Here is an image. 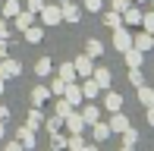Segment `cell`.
Masks as SVG:
<instances>
[{"mask_svg": "<svg viewBox=\"0 0 154 151\" xmlns=\"http://www.w3.org/2000/svg\"><path fill=\"white\" fill-rule=\"evenodd\" d=\"M41 22H44V25H60L63 22L60 3H44V6H41Z\"/></svg>", "mask_w": 154, "mask_h": 151, "instance_id": "1", "label": "cell"}, {"mask_svg": "<svg viewBox=\"0 0 154 151\" xmlns=\"http://www.w3.org/2000/svg\"><path fill=\"white\" fill-rule=\"evenodd\" d=\"M113 47H116L120 54H126V51L132 47V35L126 32V25H120V29H113Z\"/></svg>", "mask_w": 154, "mask_h": 151, "instance_id": "2", "label": "cell"}, {"mask_svg": "<svg viewBox=\"0 0 154 151\" xmlns=\"http://www.w3.org/2000/svg\"><path fill=\"white\" fill-rule=\"evenodd\" d=\"M72 66H75V72H79V79H85V76H91V72H94V66H91V57H88V54L75 57V60H72Z\"/></svg>", "mask_w": 154, "mask_h": 151, "instance_id": "3", "label": "cell"}, {"mask_svg": "<svg viewBox=\"0 0 154 151\" xmlns=\"http://www.w3.org/2000/svg\"><path fill=\"white\" fill-rule=\"evenodd\" d=\"M101 104L107 107L110 113H116V110H123V94H116V91H110V88H107V94H104Z\"/></svg>", "mask_w": 154, "mask_h": 151, "instance_id": "4", "label": "cell"}, {"mask_svg": "<svg viewBox=\"0 0 154 151\" xmlns=\"http://www.w3.org/2000/svg\"><path fill=\"white\" fill-rule=\"evenodd\" d=\"M19 72H22V66H19L16 60H3V63H0V76H3V82L6 79H16Z\"/></svg>", "mask_w": 154, "mask_h": 151, "instance_id": "5", "label": "cell"}, {"mask_svg": "<svg viewBox=\"0 0 154 151\" xmlns=\"http://www.w3.org/2000/svg\"><path fill=\"white\" fill-rule=\"evenodd\" d=\"M107 123H110V132H126V129L132 126V123L126 120V116H123L120 110H116V113H110V120H107Z\"/></svg>", "mask_w": 154, "mask_h": 151, "instance_id": "6", "label": "cell"}, {"mask_svg": "<svg viewBox=\"0 0 154 151\" xmlns=\"http://www.w3.org/2000/svg\"><path fill=\"white\" fill-rule=\"evenodd\" d=\"M91 79L101 85V91H107V88H110V79H113V72H110L107 66H101V69H94V72H91Z\"/></svg>", "mask_w": 154, "mask_h": 151, "instance_id": "7", "label": "cell"}, {"mask_svg": "<svg viewBox=\"0 0 154 151\" xmlns=\"http://www.w3.org/2000/svg\"><path fill=\"white\" fill-rule=\"evenodd\" d=\"M19 142H22L25 151H32V148H35V126H29V123H25V126L19 129Z\"/></svg>", "mask_w": 154, "mask_h": 151, "instance_id": "8", "label": "cell"}, {"mask_svg": "<svg viewBox=\"0 0 154 151\" xmlns=\"http://www.w3.org/2000/svg\"><path fill=\"white\" fill-rule=\"evenodd\" d=\"M63 94H66V101H69V104H82V85H75V82H66V91H63Z\"/></svg>", "mask_w": 154, "mask_h": 151, "instance_id": "9", "label": "cell"}, {"mask_svg": "<svg viewBox=\"0 0 154 151\" xmlns=\"http://www.w3.org/2000/svg\"><path fill=\"white\" fill-rule=\"evenodd\" d=\"M47 101H51V88L38 85V88H35V91H32V104H35V107H44Z\"/></svg>", "mask_w": 154, "mask_h": 151, "instance_id": "10", "label": "cell"}, {"mask_svg": "<svg viewBox=\"0 0 154 151\" xmlns=\"http://www.w3.org/2000/svg\"><path fill=\"white\" fill-rule=\"evenodd\" d=\"M63 126H66L69 132H82V129H85V120H82V113H69L66 120H63Z\"/></svg>", "mask_w": 154, "mask_h": 151, "instance_id": "11", "label": "cell"}, {"mask_svg": "<svg viewBox=\"0 0 154 151\" xmlns=\"http://www.w3.org/2000/svg\"><path fill=\"white\" fill-rule=\"evenodd\" d=\"M82 94H85V98H97V94H101V85H97L91 76H85V79H82Z\"/></svg>", "mask_w": 154, "mask_h": 151, "instance_id": "12", "label": "cell"}, {"mask_svg": "<svg viewBox=\"0 0 154 151\" xmlns=\"http://www.w3.org/2000/svg\"><path fill=\"white\" fill-rule=\"evenodd\" d=\"M154 44V38H151V32H142V35H132V47H138V51H148V47Z\"/></svg>", "mask_w": 154, "mask_h": 151, "instance_id": "13", "label": "cell"}, {"mask_svg": "<svg viewBox=\"0 0 154 151\" xmlns=\"http://www.w3.org/2000/svg\"><path fill=\"white\" fill-rule=\"evenodd\" d=\"M123 60H126V66H142V60H145V54L138 51V47H129V51L123 54Z\"/></svg>", "mask_w": 154, "mask_h": 151, "instance_id": "14", "label": "cell"}, {"mask_svg": "<svg viewBox=\"0 0 154 151\" xmlns=\"http://www.w3.org/2000/svg\"><path fill=\"white\" fill-rule=\"evenodd\" d=\"M138 104H142V107H154V88L138 85Z\"/></svg>", "mask_w": 154, "mask_h": 151, "instance_id": "15", "label": "cell"}, {"mask_svg": "<svg viewBox=\"0 0 154 151\" xmlns=\"http://www.w3.org/2000/svg\"><path fill=\"white\" fill-rule=\"evenodd\" d=\"M60 10H63V19H66V22H79V6H75L72 0H66Z\"/></svg>", "mask_w": 154, "mask_h": 151, "instance_id": "16", "label": "cell"}, {"mask_svg": "<svg viewBox=\"0 0 154 151\" xmlns=\"http://www.w3.org/2000/svg\"><path fill=\"white\" fill-rule=\"evenodd\" d=\"M19 13H22L19 0H3V19H16Z\"/></svg>", "mask_w": 154, "mask_h": 151, "instance_id": "17", "label": "cell"}, {"mask_svg": "<svg viewBox=\"0 0 154 151\" xmlns=\"http://www.w3.org/2000/svg\"><path fill=\"white\" fill-rule=\"evenodd\" d=\"M82 120H85V126H94V123L101 120V110H97L94 104H88L85 110H82Z\"/></svg>", "mask_w": 154, "mask_h": 151, "instance_id": "18", "label": "cell"}, {"mask_svg": "<svg viewBox=\"0 0 154 151\" xmlns=\"http://www.w3.org/2000/svg\"><path fill=\"white\" fill-rule=\"evenodd\" d=\"M123 22L126 25H142V13L135 6H129V10H123Z\"/></svg>", "mask_w": 154, "mask_h": 151, "instance_id": "19", "label": "cell"}, {"mask_svg": "<svg viewBox=\"0 0 154 151\" xmlns=\"http://www.w3.org/2000/svg\"><path fill=\"white\" fill-rule=\"evenodd\" d=\"M104 25H110V29H120V25H123V13H116V10L104 13Z\"/></svg>", "mask_w": 154, "mask_h": 151, "instance_id": "20", "label": "cell"}, {"mask_svg": "<svg viewBox=\"0 0 154 151\" xmlns=\"http://www.w3.org/2000/svg\"><path fill=\"white\" fill-rule=\"evenodd\" d=\"M104 139H110V123H101V120H97L94 123V142H104Z\"/></svg>", "mask_w": 154, "mask_h": 151, "instance_id": "21", "label": "cell"}, {"mask_svg": "<svg viewBox=\"0 0 154 151\" xmlns=\"http://www.w3.org/2000/svg\"><path fill=\"white\" fill-rule=\"evenodd\" d=\"M41 38H44V29H41V25H29V29H25V41H32V44H38Z\"/></svg>", "mask_w": 154, "mask_h": 151, "instance_id": "22", "label": "cell"}, {"mask_svg": "<svg viewBox=\"0 0 154 151\" xmlns=\"http://www.w3.org/2000/svg\"><path fill=\"white\" fill-rule=\"evenodd\" d=\"M60 79H63V82H75V79H79L75 66H72V63H63V66H60Z\"/></svg>", "mask_w": 154, "mask_h": 151, "instance_id": "23", "label": "cell"}, {"mask_svg": "<svg viewBox=\"0 0 154 151\" xmlns=\"http://www.w3.org/2000/svg\"><path fill=\"white\" fill-rule=\"evenodd\" d=\"M85 54H88V57H101V54H104V44H101V41H97V38H91V41H88V44H85Z\"/></svg>", "mask_w": 154, "mask_h": 151, "instance_id": "24", "label": "cell"}, {"mask_svg": "<svg viewBox=\"0 0 154 151\" xmlns=\"http://www.w3.org/2000/svg\"><path fill=\"white\" fill-rule=\"evenodd\" d=\"M66 148H69V151H82V148H85V142H82V132H72V135H69Z\"/></svg>", "mask_w": 154, "mask_h": 151, "instance_id": "25", "label": "cell"}, {"mask_svg": "<svg viewBox=\"0 0 154 151\" xmlns=\"http://www.w3.org/2000/svg\"><path fill=\"white\" fill-rule=\"evenodd\" d=\"M51 66H54L51 57H41L38 63H35V72H38V76H47V72H51Z\"/></svg>", "mask_w": 154, "mask_h": 151, "instance_id": "26", "label": "cell"}, {"mask_svg": "<svg viewBox=\"0 0 154 151\" xmlns=\"http://www.w3.org/2000/svg\"><path fill=\"white\" fill-rule=\"evenodd\" d=\"M129 82H132V85H145V76H142V69H138V66H129Z\"/></svg>", "mask_w": 154, "mask_h": 151, "instance_id": "27", "label": "cell"}, {"mask_svg": "<svg viewBox=\"0 0 154 151\" xmlns=\"http://www.w3.org/2000/svg\"><path fill=\"white\" fill-rule=\"evenodd\" d=\"M29 25H32V13L25 10V13H19V16H16V29H22V32H25Z\"/></svg>", "mask_w": 154, "mask_h": 151, "instance_id": "28", "label": "cell"}, {"mask_svg": "<svg viewBox=\"0 0 154 151\" xmlns=\"http://www.w3.org/2000/svg\"><path fill=\"white\" fill-rule=\"evenodd\" d=\"M69 113H72V104H69L66 98H63V101H57V116H63V120H66Z\"/></svg>", "mask_w": 154, "mask_h": 151, "instance_id": "29", "label": "cell"}, {"mask_svg": "<svg viewBox=\"0 0 154 151\" xmlns=\"http://www.w3.org/2000/svg\"><path fill=\"white\" fill-rule=\"evenodd\" d=\"M120 135H123V145H135V142H138V132H135L132 126L126 129V132H120Z\"/></svg>", "mask_w": 154, "mask_h": 151, "instance_id": "30", "label": "cell"}, {"mask_svg": "<svg viewBox=\"0 0 154 151\" xmlns=\"http://www.w3.org/2000/svg\"><path fill=\"white\" fill-rule=\"evenodd\" d=\"M41 123H44V113H41L38 107H35V110H29V126H41Z\"/></svg>", "mask_w": 154, "mask_h": 151, "instance_id": "31", "label": "cell"}, {"mask_svg": "<svg viewBox=\"0 0 154 151\" xmlns=\"http://www.w3.org/2000/svg\"><path fill=\"white\" fill-rule=\"evenodd\" d=\"M66 142H69V139H63L60 132H51V148H54V151H57V148H66Z\"/></svg>", "mask_w": 154, "mask_h": 151, "instance_id": "32", "label": "cell"}, {"mask_svg": "<svg viewBox=\"0 0 154 151\" xmlns=\"http://www.w3.org/2000/svg\"><path fill=\"white\" fill-rule=\"evenodd\" d=\"M44 123H47V129H51V132H57V129L63 126V116H57V113H54V116H47Z\"/></svg>", "mask_w": 154, "mask_h": 151, "instance_id": "33", "label": "cell"}, {"mask_svg": "<svg viewBox=\"0 0 154 151\" xmlns=\"http://www.w3.org/2000/svg\"><path fill=\"white\" fill-rule=\"evenodd\" d=\"M142 25H145V32L154 35V13H142Z\"/></svg>", "mask_w": 154, "mask_h": 151, "instance_id": "34", "label": "cell"}, {"mask_svg": "<svg viewBox=\"0 0 154 151\" xmlns=\"http://www.w3.org/2000/svg\"><path fill=\"white\" fill-rule=\"evenodd\" d=\"M85 10L88 13H101L104 10V0H85Z\"/></svg>", "mask_w": 154, "mask_h": 151, "instance_id": "35", "label": "cell"}, {"mask_svg": "<svg viewBox=\"0 0 154 151\" xmlns=\"http://www.w3.org/2000/svg\"><path fill=\"white\" fill-rule=\"evenodd\" d=\"M41 6H44V0H29V3H25V10L35 16V13H41Z\"/></svg>", "mask_w": 154, "mask_h": 151, "instance_id": "36", "label": "cell"}, {"mask_svg": "<svg viewBox=\"0 0 154 151\" xmlns=\"http://www.w3.org/2000/svg\"><path fill=\"white\" fill-rule=\"evenodd\" d=\"M66 91V82L63 79H54V85H51V94H63Z\"/></svg>", "mask_w": 154, "mask_h": 151, "instance_id": "37", "label": "cell"}, {"mask_svg": "<svg viewBox=\"0 0 154 151\" xmlns=\"http://www.w3.org/2000/svg\"><path fill=\"white\" fill-rule=\"evenodd\" d=\"M110 6H113L116 13H123V10H129V6H132V0H113Z\"/></svg>", "mask_w": 154, "mask_h": 151, "instance_id": "38", "label": "cell"}, {"mask_svg": "<svg viewBox=\"0 0 154 151\" xmlns=\"http://www.w3.org/2000/svg\"><path fill=\"white\" fill-rule=\"evenodd\" d=\"M3 151H25V148H22V142L16 139V142H6V148H3Z\"/></svg>", "mask_w": 154, "mask_h": 151, "instance_id": "39", "label": "cell"}, {"mask_svg": "<svg viewBox=\"0 0 154 151\" xmlns=\"http://www.w3.org/2000/svg\"><path fill=\"white\" fill-rule=\"evenodd\" d=\"M3 35H10V29H6V19H0V38Z\"/></svg>", "mask_w": 154, "mask_h": 151, "instance_id": "40", "label": "cell"}, {"mask_svg": "<svg viewBox=\"0 0 154 151\" xmlns=\"http://www.w3.org/2000/svg\"><path fill=\"white\" fill-rule=\"evenodd\" d=\"M0 120H10V107H0Z\"/></svg>", "mask_w": 154, "mask_h": 151, "instance_id": "41", "label": "cell"}, {"mask_svg": "<svg viewBox=\"0 0 154 151\" xmlns=\"http://www.w3.org/2000/svg\"><path fill=\"white\" fill-rule=\"evenodd\" d=\"M148 126H154V107H148Z\"/></svg>", "mask_w": 154, "mask_h": 151, "instance_id": "42", "label": "cell"}, {"mask_svg": "<svg viewBox=\"0 0 154 151\" xmlns=\"http://www.w3.org/2000/svg\"><path fill=\"white\" fill-rule=\"evenodd\" d=\"M82 151H101V148H97V145H85V148H82Z\"/></svg>", "mask_w": 154, "mask_h": 151, "instance_id": "43", "label": "cell"}, {"mask_svg": "<svg viewBox=\"0 0 154 151\" xmlns=\"http://www.w3.org/2000/svg\"><path fill=\"white\" fill-rule=\"evenodd\" d=\"M3 135H6V129H3V120H0V139H3Z\"/></svg>", "mask_w": 154, "mask_h": 151, "instance_id": "44", "label": "cell"}, {"mask_svg": "<svg viewBox=\"0 0 154 151\" xmlns=\"http://www.w3.org/2000/svg\"><path fill=\"white\" fill-rule=\"evenodd\" d=\"M3 54H6V44H3V41H0V57H3Z\"/></svg>", "mask_w": 154, "mask_h": 151, "instance_id": "45", "label": "cell"}, {"mask_svg": "<svg viewBox=\"0 0 154 151\" xmlns=\"http://www.w3.org/2000/svg\"><path fill=\"white\" fill-rule=\"evenodd\" d=\"M120 151H132V145H123V148H120Z\"/></svg>", "mask_w": 154, "mask_h": 151, "instance_id": "46", "label": "cell"}, {"mask_svg": "<svg viewBox=\"0 0 154 151\" xmlns=\"http://www.w3.org/2000/svg\"><path fill=\"white\" fill-rule=\"evenodd\" d=\"M0 91H3V76H0Z\"/></svg>", "mask_w": 154, "mask_h": 151, "instance_id": "47", "label": "cell"}, {"mask_svg": "<svg viewBox=\"0 0 154 151\" xmlns=\"http://www.w3.org/2000/svg\"><path fill=\"white\" fill-rule=\"evenodd\" d=\"M57 3H60V6H63V3H66V0H57Z\"/></svg>", "mask_w": 154, "mask_h": 151, "instance_id": "48", "label": "cell"}]
</instances>
